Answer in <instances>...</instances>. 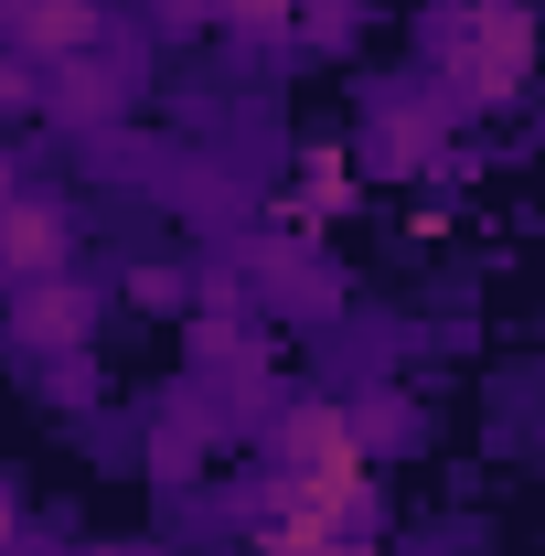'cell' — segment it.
I'll use <instances>...</instances> for the list:
<instances>
[{"label":"cell","mask_w":545,"mask_h":556,"mask_svg":"<svg viewBox=\"0 0 545 556\" xmlns=\"http://www.w3.org/2000/svg\"><path fill=\"white\" fill-rule=\"evenodd\" d=\"M428 54H439V97L471 118V108H503L524 75H535V11L524 0H460V11H439L428 22Z\"/></svg>","instance_id":"1"},{"label":"cell","mask_w":545,"mask_h":556,"mask_svg":"<svg viewBox=\"0 0 545 556\" xmlns=\"http://www.w3.org/2000/svg\"><path fill=\"white\" fill-rule=\"evenodd\" d=\"M278 503L289 514H321V525H353L364 514V428H353V407H332V396H300V407L278 417Z\"/></svg>","instance_id":"2"},{"label":"cell","mask_w":545,"mask_h":556,"mask_svg":"<svg viewBox=\"0 0 545 556\" xmlns=\"http://www.w3.org/2000/svg\"><path fill=\"white\" fill-rule=\"evenodd\" d=\"M0 43L22 65H75V54L107 43V11L97 0H0Z\"/></svg>","instance_id":"3"},{"label":"cell","mask_w":545,"mask_h":556,"mask_svg":"<svg viewBox=\"0 0 545 556\" xmlns=\"http://www.w3.org/2000/svg\"><path fill=\"white\" fill-rule=\"evenodd\" d=\"M65 268H75V214L43 193H11L0 204V278L22 289V278H65Z\"/></svg>","instance_id":"4"},{"label":"cell","mask_w":545,"mask_h":556,"mask_svg":"<svg viewBox=\"0 0 545 556\" xmlns=\"http://www.w3.org/2000/svg\"><path fill=\"white\" fill-rule=\"evenodd\" d=\"M449 118H460L449 97H407V86H396V97L375 108V129H364V161H375V172H428Z\"/></svg>","instance_id":"5"},{"label":"cell","mask_w":545,"mask_h":556,"mask_svg":"<svg viewBox=\"0 0 545 556\" xmlns=\"http://www.w3.org/2000/svg\"><path fill=\"white\" fill-rule=\"evenodd\" d=\"M86 321H97V300H86L75 278H22V289H11V343L22 353H75Z\"/></svg>","instance_id":"6"},{"label":"cell","mask_w":545,"mask_h":556,"mask_svg":"<svg viewBox=\"0 0 545 556\" xmlns=\"http://www.w3.org/2000/svg\"><path fill=\"white\" fill-rule=\"evenodd\" d=\"M107 108H118V86H107V65H97V54L54 65V86H43V118H65V129H97Z\"/></svg>","instance_id":"7"},{"label":"cell","mask_w":545,"mask_h":556,"mask_svg":"<svg viewBox=\"0 0 545 556\" xmlns=\"http://www.w3.org/2000/svg\"><path fill=\"white\" fill-rule=\"evenodd\" d=\"M257 556H364V546H353L342 525H321V514H289V503H278V525H268Z\"/></svg>","instance_id":"8"},{"label":"cell","mask_w":545,"mask_h":556,"mask_svg":"<svg viewBox=\"0 0 545 556\" xmlns=\"http://www.w3.org/2000/svg\"><path fill=\"white\" fill-rule=\"evenodd\" d=\"M204 11H225V33H246V43H278L289 33V0H204Z\"/></svg>","instance_id":"9"},{"label":"cell","mask_w":545,"mask_h":556,"mask_svg":"<svg viewBox=\"0 0 545 556\" xmlns=\"http://www.w3.org/2000/svg\"><path fill=\"white\" fill-rule=\"evenodd\" d=\"M22 546V503H11V492H0V556Z\"/></svg>","instance_id":"10"},{"label":"cell","mask_w":545,"mask_h":556,"mask_svg":"<svg viewBox=\"0 0 545 556\" xmlns=\"http://www.w3.org/2000/svg\"><path fill=\"white\" fill-rule=\"evenodd\" d=\"M97 556H150V546H97Z\"/></svg>","instance_id":"11"}]
</instances>
